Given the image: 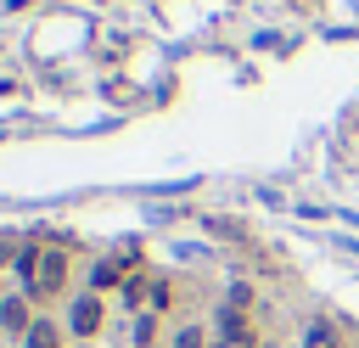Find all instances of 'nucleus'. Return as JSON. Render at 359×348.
Masks as SVG:
<instances>
[{"instance_id": "nucleus-1", "label": "nucleus", "mask_w": 359, "mask_h": 348, "mask_svg": "<svg viewBox=\"0 0 359 348\" xmlns=\"http://www.w3.org/2000/svg\"><path fill=\"white\" fill-rule=\"evenodd\" d=\"M67 269H73V258H67L62 247H39V253H34V275L22 281V292H28L34 303H50V297L67 292Z\"/></svg>"}, {"instance_id": "nucleus-2", "label": "nucleus", "mask_w": 359, "mask_h": 348, "mask_svg": "<svg viewBox=\"0 0 359 348\" xmlns=\"http://www.w3.org/2000/svg\"><path fill=\"white\" fill-rule=\"evenodd\" d=\"M101 320H107V303H101L95 292H79V297H73V314H67V331H73V337H95Z\"/></svg>"}, {"instance_id": "nucleus-3", "label": "nucleus", "mask_w": 359, "mask_h": 348, "mask_svg": "<svg viewBox=\"0 0 359 348\" xmlns=\"http://www.w3.org/2000/svg\"><path fill=\"white\" fill-rule=\"evenodd\" d=\"M34 297L28 292H11V297H0V331H11V337H28L34 331V309H28Z\"/></svg>"}, {"instance_id": "nucleus-4", "label": "nucleus", "mask_w": 359, "mask_h": 348, "mask_svg": "<svg viewBox=\"0 0 359 348\" xmlns=\"http://www.w3.org/2000/svg\"><path fill=\"white\" fill-rule=\"evenodd\" d=\"M22 348H67V337H62L56 320H34V331L22 337Z\"/></svg>"}, {"instance_id": "nucleus-5", "label": "nucleus", "mask_w": 359, "mask_h": 348, "mask_svg": "<svg viewBox=\"0 0 359 348\" xmlns=\"http://www.w3.org/2000/svg\"><path fill=\"white\" fill-rule=\"evenodd\" d=\"M303 348H342V331H337L331 320H314V326L303 331Z\"/></svg>"}, {"instance_id": "nucleus-6", "label": "nucleus", "mask_w": 359, "mask_h": 348, "mask_svg": "<svg viewBox=\"0 0 359 348\" xmlns=\"http://www.w3.org/2000/svg\"><path fill=\"white\" fill-rule=\"evenodd\" d=\"M123 303H129V309L146 303V275H129V281H123Z\"/></svg>"}, {"instance_id": "nucleus-7", "label": "nucleus", "mask_w": 359, "mask_h": 348, "mask_svg": "<svg viewBox=\"0 0 359 348\" xmlns=\"http://www.w3.org/2000/svg\"><path fill=\"white\" fill-rule=\"evenodd\" d=\"M168 348H208V337H202V326H180V337Z\"/></svg>"}, {"instance_id": "nucleus-8", "label": "nucleus", "mask_w": 359, "mask_h": 348, "mask_svg": "<svg viewBox=\"0 0 359 348\" xmlns=\"http://www.w3.org/2000/svg\"><path fill=\"white\" fill-rule=\"evenodd\" d=\"M118 269H123V264H118V258H107V264L95 269V286H118Z\"/></svg>"}, {"instance_id": "nucleus-9", "label": "nucleus", "mask_w": 359, "mask_h": 348, "mask_svg": "<svg viewBox=\"0 0 359 348\" xmlns=\"http://www.w3.org/2000/svg\"><path fill=\"white\" fill-rule=\"evenodd\" d=\"M6 264H17V253H11V241H0V269H6Z\"/></svg>"}, {"instance_id": "nucleus-10", "label": "nucleus", "mask_w": 359, "mask_h": 348, "mask_svg": "<svg viewBox=\"0 0 359 348\" xmlns=\"http://www.w3.org/2000/svg\"><path fill=\"white\" fill-rule=\"evenodd\" d=\"M213 348H230V342H213Z\"/></svg>"}, {"instance_id": "nucleus-11", "label": "nucleus", "mask_w": 359, "mask_h": 348, "mask_svg": "<svg viewBox=\"0 0 359 348\" xmlns=\"http://www.w3.org/2000/svg\"><path fill=\"white\" fill-rule=\"evenodd\" d=\"M258 348H275V342H258Z\"/></svg>"}]
</instances>
